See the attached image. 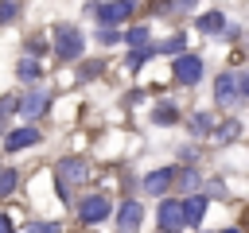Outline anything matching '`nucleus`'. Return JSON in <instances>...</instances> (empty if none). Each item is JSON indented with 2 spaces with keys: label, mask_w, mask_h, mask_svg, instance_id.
<instances>
[{
  "label": "nucleus",
  "mask_w": 249,
  "mask_h": 233,
  "mask_svg": "<svg viewBox=\"0 0 249 233\" xmlns=\"http://www.w3.org/2000/svg\"><path fill=\"white\" fill-rule=\"evenodd\" d=\"M89 179V167H86V159H62L58 163V171H54V183H58V198L62 202H74L70 194L82 186Z\"/></svg>",
  "instance_id": "1"
},
{
  "label": "nucleus",
  "mask_w": 249,
  "mask_h": 233,
  "mask_svg": "<svg viewBox=\"0 0 249 233\" xmlns=\"http://www.w3.org/2000/svg\"><path fill=\"white\" fill-rule=\"evenodd\" d=\"M245 93H249V74H218V82H214V101L218 105L233 109V105L245 101Z\"/></svg>",
  "instance_id": "2"
},
{
  "label": "nucleus",
  "mask_w": 249,
  "mask_h": 233,
  "mask_svg": "<svg viewBox=\"0 0 249 233\" xmlns=\"http://www.w3.org/2000/svg\"><path fill=\"white\" fill-rule=\"evenodd\" d=\"M54 54H58V62H74L82 54V31L70 23H58L54 27Z\"/></svg>",
  "instance_id": "3"
},
{
  "label": "nucleus",
  "mask_w": 249,
  "mask_h": 233,
  "mask_svg": "<svg viewBox=\"0 0 249 233\" xmlns=\"http://www.w3.org/2000/svg\"><path fill=\"white\" fill-rule=\"evenodd\" d=\"M171 74H175V82H179V85H195V82L202 78V58H198V54H179Z\"/></svg>",
  "instance_id": "4"
},
{
  "label": "nucleus",
  "mask_w": 249,
  "mask_h": 233,
  "mask_svg": "<svg viewBox=\"0 0 249 233\" xmlns=\"http://www.w3.org/2000/svg\"><path fill=\"white\" fill-rule=\"evenodd\" d=\"M93 12H97V19H101L105 27H113V23H124V19L132 16V0H109V4H93Z\"/></svg>",
  "instance_id": "5"
},
{
  "label": "nucleus",
  "mask_w": 249,
  "mask_h": 233,
  "mask_svg": "<svg viewBox=\"0 0 249 233\" xmlns=\"http://www.w3.org/2000/svg\"><path fill=\"white\" fill-rule=\"evenodd\" d=\"M105 214H109V198H105V194H89V198H82V206H78V217H82L86 225L101 221Z\"/></svg>",
  "instance_id": "6"
},
{
  "label": "nucleus",
  "mask_w": 249,
  "mask_h": 233,
  "mask_svg": "<svg viewBox=\"0 0 249 233\" xmlns=\"http://www.w3.org/2000/svg\"><path fill=\"white\" fill-rule=\"evenodd\" d=\"M206 214V198L202 194H187V202H179V217H183V229L187 225H198Z\"/></svg>",
  "instance_id": "7"
},
{
  "label": "nucleus",
  "mask_w": 249,
  "mask_h": 233,
  "mask_svg": "<svg viewBox=\"0 0 249 233\" xmlns=\"http://www.w3.org/2000/svg\"><path fill=\"white\" fill-rule=\"evenodd\" d=\"M43 136H39V128L35 124H27V128H16V132H8V151H23V148H31V144H39Z\"/></svg>",
  "instance_id": "8"
},
{
  "label": "nucleus",
  "mask_w": 249,
  "mask_h": 233,
  "mask_svg": "<svg viewBox=\"0 0 249 233\" xmlns=\"http://www.w3.org/2000/svg\"><path fill=\"white\" fill-rule=\"evenodd\" d=\"M160 229H163V233H179V229H183V217H179V202H175V198L160 202Z\"/></svg>",
  "instance_id": "9"
},
{
  "label": "nucleus",
  "mask_w": 249,
  "mask_h": 233,
  "mask_svg": "<svg viewBox=\"0 0 249 233\" xmlns=\"http://www.w3.org/2000/svg\"><path fill=\"white\" fill-rule=\"evenodd\" d=\"M171 179H175L171 167H156V171L144 175V190H148V194H163V190L171 186Z\"/></svg>",
  "instance_id": "10"
},
{
  "label": "nucleus",
  "mask_w": 249,
  "mask_h": 233,
  "mask_svg": "<svg viewBox=\"0 0 249 233\" xmlns=\"http://www.w3.org/2000/svg\"><path fill=\"white\" fill-rule=\"evenodd\" d=\"M47 101H51V97H47L43 89H35V93H27L23 101H16V109H19V113H23L27 120H31V116H39V113L47 109Z\"/></svg>",
  "instance_id": "11"
},
{
  "label": "nucleus",
  "mask_w": 249,
  "mask_h": 233,
  "mask_svg": "<svg viewBox=\"0 0 249 233\" xmlns=\"http://www.w3.org/2000/svg\"><path fill=\"white\" fill-rule=\"evenodd\" d=\"M140 221H144V206L140 202H124L121 214H117V225L121 229H140Z\"/></svg>",
  "instance_id": "12"
},
{
  "label": "nucleus",
  "mask_w": 249,
  "mask_h": 233,
  "mask_svg": "<svg viewBox=\"0 0 249 233\" xmlns=\"http://www.w3.org/2000/svg\"><path fill=\"white\" fill-rule=\"evenodd\" d=\"M198 31H206V35L226 31V16H222V12H206V16H198Z\"/></svg>",
  "instance_id": "13"
},
{
  "label": "nucleus",
  "mask_w": 249,
  "mask_h": 233,
  "mask_svg": "<svg viewBox=\"0 0 249 233\" xmlns=\"http://www.w3.org/2000/svg\"><path fill=\"white\" fill-rule=\"evenodd\" d=\"M16 78H23V82H39V78H43V70H39V62H35V58H23V62L16 66Z\"/></svg>",
  "instance_id": "14"
},
{
  "label": "nucleus",
  "mask_w": 249,
  "mask_h": 233,
  "mask_svg": "<svg viewBox=\"0 0 249 233\" xmlns=\"http://www.w3.org/2000/svg\"><path fill=\"white\" fill-rule=\"evenodd\" d=\"M124 43H128L132 50H140V47L148 43V27H132V31H124Z\"/></svg>",
  "instance_id": "15"
},
{
  "label": "nucleus",
  "mask_w": 249,
  "mask_h": 233,
  "mask_svg": "<svg viewBox=\"0 0 249 233\" xmlns=\"http://www.w3.org/2000/svg\"><path fill=\"white\" fill-rule=\"evenodd\" d=\"M152 120H156V124H175L179 113H175L171 105H160V109H152Z\"/></svg>",
  "instance_id": "16"
},
{
  "label": "nucleus",
  "mask_w": 249,
  "mask_h": 233,
  "mask_svg": "<svg viewBox=\"0 0 249 233\" xmlns=\"http://www.w3.org/2000/svg\"><path fill=\"white\" fill-rule=\"evenodd\" d=\"M16 183H19V179H16V171H12V167H0V198H4V194H12V190H16Z\"/></svg>",
  "instance_id": "17"
},
{
  "label": "nucleus",
  "mask_w": 249,
  "mask_h": 233,
  "mask_svg": "<svg viewBox=\"0 0 249 233\" xmlns=\"http://www.w3.org/2000/svg\"><path fill=\"white\" fill-rule=\"evenodd\" d=\"M195 186H198V175H195L191 167H183V171H179V190H183V194H191Z\"/></svg>",
  "instance_id": "18"
},
{
  "label": "nucleus",
  "mask_w": 249,
  "mask_h": 233,
  "mask_svg": "<svg viewBox=\"0 0 249 233\" xmlns=\"http://www.w3.org/2000/svg\"><path fill=\"white\" fill-rule=\"evenodd\" d=\"M183 47H187V39H183V35H175V39H167L163 47H156V54H160V50H163V54H183Z\"/></svg>",
  "instance_id": "19"
},
{
  "label": "nucleus",
  "mask_w": 249,
  "mask_h": 233,
  "mask_svg": "<svg viewBox=\"0 0 249 233\" xmlns=\"http://www.w3.org/2000/svg\"><path fill=\"white\" fill-rule=\"evenodd\" d=\"M148 54H156V47H140V50H132V58H128V66L136 70V66H140V62L148 58Z\"/></svg>",
  "instance_id": "20"
},
{
  "label": "nucleus",
  "mask_w": 249,
  "mask_h": 233,
  "mask_svg": "<svg viewBox=\"0 0 249 233\" xmlns=\"http://www.w3.org/2000/svg\"><path fill=\"white\" fill-rule=\"evenodd\" d=\"M27 233H58V225H54V221H31Z\"/></svg>",
  "instance_id": "21"
},
{
  "label": "nucleus",
  "mask_w": 249,
  "mask_h": 233,
  "mask_svg": "<svg viewBox=\"0 0 249 233\" xmlns=\"http://www.w3.org/2000/svg\"><path fill=\"white\" fill-rule=\"evenodd\" d=\"M8 19H16V0H4L0 4V23H8Z\"/></svg>",
  "instance_id": "22"
},
{
  "label": "nucleus",
  "mask_w": 249,
  "mask_h": 233,
  "mask_svg": "<svg viewBox=\"0 0 249 233\" xmlns=\"http://www.w3.org/2000/svg\"><path fill=\"white\" fill-rule=\"evenodd\" d=\"M97 74H101V62H86L82 66V78H97Z\"/></svg>",
  "instance_id": "23"
},
{
  "label": "nucleus",
  "mask_w": 249,
  "mask_h": 233,
  "mask_svg": "<svg viewBox=\"0 0 249 233\" xmlns=\"http://www.w3.org/2000/svg\"><path fill=\"white\" fill-rule=\"evenodd\" d=\"M12 109H16V97H0V120H4Z\"/></svg>",
  "instance_id": "24"
},
{
  "label": "nucleus",
  "mask_w": 249,
  "mask_h": 233,
  "mask_svg": "<svg viewBox=\"0 0 249 233\" xmlns=\"http://www.w3.org/2000/svg\"><path fill=\"white\" fill-rule=\"evenodd\" d=\"M233 136H237V124H233V120H230V124H222V140H233Z\"/></svg>",
  "instance_id": "25"
},
{
  "label": "nucleus",
  "mask_w": 249,
  "mask_h": 233,
  "mask_svg": "<svg viewBox=\"0 0 249 233\" xmlns=\"http://www.w3.org/2000/svg\"><path fill=\"white\" fill-rule=\"evenodd\" d=\"M27 47H31V54H43V50H47V43H43V39H31Z\"/></svg>",
  "instance_id": "26"
},
{
  "label": "nucleus",
  "mask_w": 249,
  "mask_h": 233,
  "mask_svg": "<svg viewBox=\"0 0 249 233\" xmlns=\"http://www.w3.org/2000/svg\"><path fill=\"white\" fill-rule=\"evenodd\" d=\"M0 233H12V217L8 214H0Z\"/></svg>",
  "instance_id": "27"
},
{
  "label": "nucleus",
  "mask_w": 249,
  "mask_h": 233,
  "mask_svg": "<svg viewBox=\"0 0 249 233\" xmlns=\"http://www.w3.org/2000/svg\"><path fill=\"white\" fill-rule=\"evenodd\" d=\"M222 233H241V229H222Z\"/></svg>",
  "instance_id": "28"
}]
</instances>
